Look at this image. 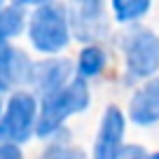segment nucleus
<instances>
[{
	"mask_svg": "<svg viewBox=\"0 0 159 159\" xmlns=\"http://www.w3.org/2000/svg\"><path fill=\"white\" fill-rule=\"evenodd\" d=\"M89 80L75 75L70 82L59 87L56 91L42 96L38 103V119H35V136L38 138H54L63 129L66 119L89 108Z\"/></svg>",
	"mask_w": 159,
	"mask_h": 159,
	"instance_id": "1",
	"label": "nucleus"
},
{
	"mask_svg": "<svg viewBox=\"0 0 159 159\" xmlns=\"http://www.w3.org/2000/svg\"><path fill=\"white\" fill-rule=\"evenodd\" d=\"M119 49L126 61V82H138L159 70V35L145 26H131L119 35Z\"/></svg>",
	"mask_w": 159,
	"mask_h": 159,
	"instance_id": "2",
	"label": "nucleus"
},
{
	"mask_svg": "<svg viewBox=\"0 0 159 159\" xmlns=\"http://www.w3.org/2000/svg\"><path fill=\"white\" fill-rule=\"evenodd\" d=\"M28 38L30 45L42 54H59L61 49H66L70 42L66 5L54 0L38 5L28 19Z\"/></svg>",
	"mask_w": 159,
	"mask_h": 159,
	"instance_id": "3",
	"label": "nucleus"
},
{
	"mask_svg": "<svg viewBox=\"0 0 159 159\" xmlns=\"http://www.w3.org/2000/svg\"><path fill=\"white\" fill-rule=\"evenodd\" d=\"M38 98L28 91H16L10 96L7 108L0 112V143L21 145L35 136Z\"/></svg>",
	"mask_w": 159,
	"mask_h": 159,
	"instance_id": "4",
	"label": "nucleus"
},
{
	"mask_svg": "<svg viewBox=\"0 0 159 159\" xmlns=\"http://www.w3.org/2000/svg\"><path fill=\"white\" fill-rule=\"evenodd\" d=\"M66 16H68L70 38L84 45L105 38L110 30L105 0H68Z\"/></svg>",
	"mask_w": 159,
	"mask_h": 159,
	"instance_id": "5",
	"label": "nucleus"
},
{
	"mask_svg": "<svg viewBox=\"0 0 159 159\" xmlns=\"http://www.w3.org/2000/svg\"><path fill=\"white\" fill-rule=\"evenodd\" d=\"M126 119L117 105H108L94 140V159H117L124 148Z\"/></svg>",
	"mask_w": 159,
	"mask_h": 159,
	"instance_id": "6",
	"label": "nucleus"
},
{
	"mask_svg": "<svg viewBox=\"0 0 159 159\" xmlns=\"http://www.w3.org/2000/svg\"><path fill=\"white\" fill-rule=\"evenodd\" d=\"M73 77H75L73 61L52 56V59H45V61H40V63H33L28 84L33 87L35 98H42V96L56 91L59 87H63L66 82H70Z\"/></svg>",
	"mask_w": 159,
	"mask_h": 159,
	"instance_id": "7",
	"label": "nucleus"
},
{
	"mask_svg": "<svg viewBox=\"0 0 159 159\" xmlns=\"http://www.w3.org/2000/svg\"><path fill=\"white\" fill-rule=\"evenodd\" d=\"M129 117L138 126H152L159 122V77H148L129 101Z\"/></svg>",
	"mask_w": 159,
	"mask_h": 159,
	"instance_id": "8",
	"label": "nucleus"
},
{
	"mask_svg": "<svg viewBox=\"0 0 159 159\" xmlns=\"http://www.w3.org/2000/svg\"><path fill=\"white\" fill-rule=\"evenodd\" d=\"M33 61L19 47H12L7 42H0V75L10 82V87L28 84Z\"/></svg>",
	"mask_w": 159,
	"mask_h": 159,
	"instance_id": "9",
	"label": "nucleus"
},
{
	"mask_svg": "<svg viewBox=\"0 0 159 159\" xmlns=\"http://www.w3.org/2000/svg\"><path fill=\"white\" fill-rule=\"evenodd\" d=\"M105 66H108V54H105V49L98 47V45H94V42H89V45H84V49L80 52L75 75H80V77H84V80L98 77L105 70Z\"/></svg>",
	"mask_w": 159,
	"mask_h": 159,
	"instance_id": "10",
	"label": "nucleus"
},
{
	"mask_svg": "<svg viewBox=\"0 0 159 159\" xmlns=\"http://www.w3.org/2000/svg\"><path fill=\"white\" fill-rule=\"evenodd\" d=\"M26 26V12L19 5L0 7V42H10L12 38L24 30Z\"/></svg>",
	"mask_w": 159,
	"mask_h": 159,
	"instance_id": "11",
	"label": "nucleus"
},
{
	"mask_svg": "<svg viewBox=\"0 0 159 159\" xmlns=\"http://www.w3.org/2000/svg\"><path fill=\"white\" fill-rule=\"evenodd\" d=\"M152 0H112V12L119 24H134L148 14Z\"/></svg>",
	"mask_w": 159,
	"mask_h": 159,
	"instance_id": "12",
	"label": "nucleus"
},
{
	"mask_svg": "<svg viewBox=\"0 0 159 159\" xmlns=\"http://www.w3.org/2000/svg\"><path fill=\"white\" fill-rule=\"evenodd\" d=\"M40 159H87V154L70 143H49Z\"/></svg>",
	"mask_w": 159,
	"mask_h": 159,
	"instance_id": "13",
	"label": "nucleus"
},
{
	"mask_svg": "<svg viewBox=\"0 0 159 159\" xmlns=\"http://www.w3.org/2000/svg\"><path fill=\"white\" fill-rule=\"evenodd\" d=\"M0 159H24V152L14 143H0Z\"/></svg>",
	"mask_w": 159,
	"mask_h": 159,
	"instance_id": "14",
	"label": "nucleus"
},
{
	"mask_svg": "<svg viewBox=\"0 0 159 159\" xmlns=\"http://www.w3.org/2000/svg\"><path fill=\"white\" fill-rule=\"evenodd\" d=\"M117 159H148V152L138 145H124Z\"/></svg>",
	"mask_w": 159,
	"mask_h": 159,
	"instance_id": "15",
	"label": "nucleus"
},
{
	"mask_svg": "<svg viewBox=\"0 0 159 159\" xmlns=\"http://www.w3.org/2000/svg\"><path fill=\"white\" fill-rule=\"evenodd\" d=\"M42 2H49V0H12V5H19V7H38Z\"/></svg>",
	"mask_w": 159,
	"mask_h": 159,
	"instance_id": "16",
	"label": "nucleus"
},
{
	"mask_svg": "<svg viewBox=\"0 0 159 159\" xmlns=\"http://www.w3.org/2000/svg\"><path fill=\"white\" fill-rule=\"evenodd\" d=\"M12 87H10V82H7L5 77H2V75H0V94H5V91H10Z\"/></svg>",
	"mask_w": 159,
	"mask_h": 159,
	"instance_id": "17",
	"label": "nucleus"
},
{
	"mask_svg": "<svg viewBox=\"0 0 159 159\" xmlns=\"http://www.w3.org/2000/svg\"><path fill=\"white\" fill-rule=\"evenodd\" d=\"M148 159H159V152H154V154H148Z\"/></svg>",
	"mask_w": 159,
	"mask_h": 159,
	"instance_id": "18",
	"label": "nucleus"
},
{
	"mask_svg": "<svg viewBox=\"0 0 159 159\" xmlns=\"http://www.w3.org/2000/svg\"><path fill=\"white\" fill-rule=\"evenodd\" d=\"M0 112H2V101H0Z\"/></svg>",
	"mask_w": 159,
	"mask_h": 159,
	"instance_id": "19",
	"label": "nucleus"
},
{
	"mask_svg": "<svg viewBox=\"0 0 159 159\" xmlns=\"http://www.w3.org/2000/svg\"><path fill=\"white\" fill-rule=\"evenodd\" d=\"M2 2H5V0H0V7H2Z\"/></svg>",
	"mask_w": 159,
	"mask_h": 159,
	"instance_id": "20",
	"label": "nucleus"
}]
</instances>
